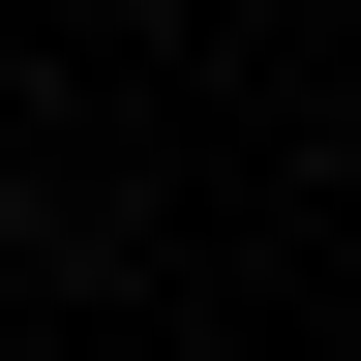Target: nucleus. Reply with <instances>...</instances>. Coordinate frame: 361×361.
I'll return each instance as SVG.
<instances>
[]
</instances>
